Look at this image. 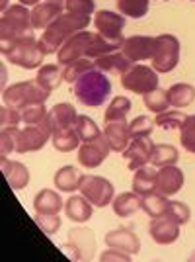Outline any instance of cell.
Segmentation results:
<instances>
[{"label":"cell","instance_id":"cell-48","mask_svg":"<svg viewBox=\"0 0 195 262\" xmlns=\"http://www.w3.org/2000/svg\"><path fill=\"white\" fill-rule=\"evenodd\" d=\"M100 262H133L131 254L123 251H115V249H108L100 254Z\"/></svg>","mask_w":195,"mask_h":262},{"label":"cell","instance_id":"cell-40","mask_svg":"<svg viewBox=\"0 0 195 262\" xmlns=\"http://www.w3.org/2000/svg\"><path fill=\"white\" fill-rule=\"evenodd\" d=\"M154 125H156V123H154L149 116H137V118L129 123L131 139H137V137H151Z\"/></svg>","mask_w":195,"mask_h":262},{"label":"cell","instance_id":"cell-31","mask_svg":"<svg viewBox=\"0 0 195 262\" xmlns=\"http://www.w3.org/2000/svg\"><path fill=\"white\" fill-rule=\"evenodd\" d=\"M180 161V153L174 145H154L151 155V164L156 168H164V166H172Z\"/></svg>","mask_w":195,"mask_h":262},{"label":"cell","instance_id":"cell-47","mask_svg":"<svg viewBox=\"0 0 195 262\" xmlns=\"http://www.w3.org/2000/svg\"><path fill=\"white\" fill-rule=\"evenodd\" d=\"M22 121V112L16 108H10V106H2V112H0V125L2 129L4 127H18Z\"/></svg>","mask_w":195,"mask_h":262},{"label":"cell","instance_id":"cell-5","mask_svg":"<svg viewBox=\"0 0 195 262\" xmlns=\"http://www.w3.org/2000/svg\"><path fill=\"white\" fill-rule=\"evenodd\" d=\"M49 94L51 92L39 86L33 78V80H23V82H16L12 86L4 88L2 102H4V106H10V108L22 112L23 108L33 106V104H45Z\"/></svg>","mask_w":195,"mask_h":262},{"label":"cell","instance_id":"cell-38","mask_svg":"<svg viewBox=\"0 0 195 262\" xmlns=\"http://www.w3.org/2000/svg\"><path fill=\"white\" fill-rule=\"evenodd\" d=\"M115 4L121 14L129 18H142L149 12V0H117Z\"/></svg>","mask_w":195,"mask_h":262},{"label":"cell","instance_id":"cell-41","mask_svg":"<svg viewBox=\"0 0 195 262\" xmlns=\"http://www.w3.org/2000/svg\"><path fill=\"white\" fill-rule=\"evenodd\" d=\"M166 215L172 219V221H176L178 225H185L191 219V209L187 208V204H184V202L172 200V202H168Z\"/></svg>","mask_w":195,"mask_h":262},{"label":"cell","instance_id":"cell-23","mask_svg":"<svg viewBox=\"0 0 195 262\" xmlns=\"http://www.w3.org/2000/svg\"><path fill=\"white\" fill-rule=\"evenodd\" d=\"M65 213L66 217L75 221V223H86L94 213V206L82 194L80 196H70L65 204Z\"/></svg>","mask_w":195,"mask_h":262},{"label":"cell","instance_id":"cell-35","mask_svg":"<svg viewBox=\"0 0 195 262\" xmlns=\"http://www.w3.org/2000/svg\"><path fill=\"white\" fill-rule=\"evenodd\" d=\"M131 112V100L127 96H115L109 102L108 110L104 114V121H123L127 118V114Z\"/></svg>","mask_w":195,"mask_h":262},{"label":"cell","instance_id":"cell-13","mask_svg":"<svg viewBox=\"0 0 195 262\" xmlns=\"http://www.w3.org/2000/svg\"><path fill=\"white\" fill-rule=\"evenodd\" d=\"M92 35H94V33L86 32V30L75 33V35L59 49V53H57L59 65H68V63H75L78 59L86 57L88 47L92 43Z\"/></svg>","mask_w":195,"mask_h":262},{"label":"cell","instance_id":"cell-30","mask_svg":"<svg viewBox=\"0 0 195 262\" xmlns=\"http://www.w3.org/2000/svg\"><path fill=\"white\" fill-rule=\"evenodd\" d=\"M80 178H82V174L75 166H63L55 172L53 182L57 186V190H61V192H75L80 186Z\"/></svg>","mask_w":195,"mask_h":262},{"label":"cell","instance_id":"cell-33","mask_svg":"<svg viewBox=\"0 0 195 262\" xmlns=\"http://www.w3.org/2000/svg\"><path fill=\"white\" fill-rule=\"evenodd\" d=\"M63 80H65V78H63V71H59L57 65L39 67L37 77H35V82L41 88H45V90H49V92H53L55 88H59V84H61Z\"/></svg>","mask_w":195,"mask_h":262},{"label":"cell","instance_id":"cell-42","mask_svg":"<svg viewBox=\"0 0 195 262\" xmlns=\"http://www.w3.org/2000/svg\"><path fill=\"white\" fill-rule=\"evenodd\" d=\"M184 120H185V116L182 112H178V110H170V112H168V110H166V112L156 116L154 123L168 131V129H176V127H182Z\"/></svg>","mask_w":195,"mask_h":262},{"label":"cell","instance_id":"cell-16","mask_svg":"<svg viewBox=\"0 0 195 262\" xmlns=\"http://www.w3.org/2000/svg\"><path fill=\"white\" fill-rule=\"evenodd\" d=\"M63 10H65V0H45V2L35 4L32 10L33 30H45L61 14H65Z\"/></svg>","mask_w":195,"mask_h":262},{"label":"cell","instance_id":"cell-10","mask_svg":"<svg viewBox=\"0 0 195 262\" xmlns=\"http://www.w3.org/2000/svg\"><path fill=\"white\" fill-rule=\"evenodd\" d=\"M121 86L135 94H149L158 88V73L147 65H131L121 75Z\"/></svg>","mask_w":195,"mask_h":262},{"label":"cell","instance_id":"cell-27","mask_svg":"<svg viewBox=\"0 0 195 262\" xmlns=\"http://www.w3.org/2000/svg\"><path fill=\"white\" fill-rule=\"evenodd\" d=\"M111 208L117 217H131L137 209H141V196L137 192H123L111 202Z\"/></svg>","mask_w":195,"mask_h":262},{"label":"cell","instance_id":"cell-14","mask_svg":"<svg viewBox=\"0 0 195 262\" xmlns=\"http://www.w3.org/2000/svg\"><path fill=\"white\" fill-rule=\"evenodd\" d=\"M152 147H154V145H152L151 137H137V139H131L129 147L123 151V159L127 161V166H129L133 172L151 163Z\"/></svg>","mask_w":195,"mask_h":262},{"label":"cell","instance_id":"cell-12","mask_svg":"<svg viewBox=\"0 0 195 262\" xmlns=\"http://www.w3.org/2000/svg\"><path fill=\"white\" fill-rule=\"evenodd\" d=\"M94 28L98 30V33H102L104 37H108L111 41H119L123 43V28H125V18L123 14L111 10H98L94 14Z\"/></svg>","mask_w":195,"mask_h":262},{"label":"cell","instance_id":"cell-20","mask_svg":"<svg viewBox=\"0 0 195 262\" xmlns=\"http://www.w3.org/2000/svg\"><path fill=\"white\" fill-rule=\"evenodd\" d=\"M104 135L108 137L111 153H123L131 143V133H129V123L123 121H109L106 123V131Z\"/></svg>","mask_w":195,"mask_h":262},{"label":"cell","instance_id":"cell-9","mask_svg":"<svg viewBox=\"0 0 195 262\" xmlns=\"http://www.w3.org/2000/svg\"><path fill=\"white\" fill-rule=\"evenodd\" d=\"M53 137V123L51 118L47 116L43 121L35 123V125H26L23 129L18 131V145H16V153H33L43 149L47 141Z\"/></svg>","mask_w":195,"mask_h":262},{"label":"cell","instance_id":"cell-3","mask_svg":"<svg viewBox=\"0 0 195 262\" xmlns=\"http://www.w3.org/2000/svg\"><path fill=\"white\" fill-rule=\"evenodd\" d=\"M2 53L4 57L10 61L12 65H18L22 69H39L43 67V49L39 41L33 37L32 33L30 35H23V37H18L16 41H12L10 45L2 47Z\"/></svg>","mask_w":195,"mask_h":262},{"label":"cell","instance_id":"cell-36","mask_svg":"<svg viewBox=\"0 0 195 262\" xmlns=\"http://www.w3.org/2000/svg\"><path fill=\"white\" fill-rule=\"evenodd\" d=\"M75 129L82 143L90 141V139H96L98 135H102V131H100V127H98V123L92 120V118H88V116H78Z\"/></svg>","mask_w":195,"mask_h":262},{"label":"cell","instance_id":"cell-24","mask_svg":"<svg viewBox=\"0 0 195 262\" xmlns=\"http://www.w3.org/2000/svg\"><path fill=\"white\" fill-rule=\"evenodd\" d=\"M49 118L53 123V129H65V127H75L78 114L72 104L68 102H61L49 110Z\"/></svg>","mask_w":195,"mask_h":262},{"label":"cell","instance_id":"cell-37","mask_svg":"<svg viewBox=\"0 0 195 262\" xmlns=\"http://www.w3.org/2000/svg\"><path fill=\"white\" fill-rule=\"evenodd\" d=\"M144 106L151 110V112H156V114H162L168 110L170 106V100H168V90H162V88H156L149 94H144Z\"/></svg>","mask_w":195,"mask_h":262},{"label":"cell","instance_id":"cell-4","mask_svg":"<svg viewBox=\"0 0 195 262\" xmlns=\"http://www.w3.org/2000/svg\"><path fill=\"white\" fill-rule=\"evenodd\" d=\"M33 30L32 12L23 4H14L2 12V22H0V32H2V47L10 45L18 37L30 35Z\"/></svg>","mask_w":195,"mask_h":262},{"label":"cell","instance_id":"cell-26","mask_svg":"<svg viewBox=\"0 0 195 262\" xmlns=\"http://www.w3.org/2000/svg\"><path fill=\"white\" fill-rule=\"evenodd\" d=\"M133 192H137L139 196H151L156 192V170L142 166L139 170H135L133 176Z\"/></svg>","mask_w":195,"mask_h":262},{"label":"cell","instance_id":"cell-8","mask_svg":"<svg viewBox=\"0 0 195 262\" xmlns=\"http://www.w3.org/2000/svg\"><path fill=\"white\" fill-rule=\"evenodd\" d=\"M78 190L94 208H106L115 200V188L104 176L82 174Z\"/></svg>","mask_w":195,"mask_h":262},{"label":"cell","instance_id":"cell-50","mask_svg":"<svg viewBox=\"0 0 195 262\" xmlns=\"http://www.w3.org/2000/svg\"><path fill=\"white\" fill-rule=\"evenodd\" d=\"M187 262H195V251L191 252V256H189V258H187Z\"/></svg>","mask_w":195,"mask_h":262},{"label":"cell","instance_id":"cell-1","mask_svg":"<svg viewBox=\"0 0 195 262\" xmlns=\"http://www.w3.org/2000/svg\"><path fill=\"white\" fill-rule=\"evenodd\" d=\"M90 24V16H82V14H72V12H65L61 14L53 24H49L45 28L43 35L39 37V45L43 49L45 55L59 53V49L75 35V33L86 30Z\"/></svg>","mask_w":195,"mask_h":262},{"label":"cell","instance_id":"cell-39","mask_svg":"<svg viewBox=\"0 0 195 262\" xmlns=\"http://www.w3.org/2000/svg\"><path fill=\"white\" fill-rule=\"evenodd\" d=\"M180 141L187 153L195 155V116H185L180 127Z\"/></svg>","mask_w":195,"mask_h":262},{"label":"cell","instance_id":"cell-45","mask_svg":"<svg viewBox=\"0 0 195 262\" xmlns=\"http://www.w3.org/2000/svg\"><path fill=\"white\" fill-rule=\"evenodd\" d=\"M35 223L39 225V229L47 233V235H55L61 229V217L59 215H43V213H35L33 215Z\"/></svg>","mask_w":195,"mask_h":262},{"label":"cell","instance_id":"cell-18","mask_svg":"<svg viewBox=\"0 0 195 262\" xmlns=\"http://www.w3.org/2000/svg\"><path fill=\"white\" fill-rule=\"evenodd\" d=\"M121 51H123V55L129 59L131 63L152 59V53H154V37H149V35H133V37H127L123 41Z\"/></svg>","mask_w":195,"mask_h":262},{"label":"cell","instance_id":"cell-6","mask_svg":"<svg viewBox=\"0 0 195 262\" xmlns=\"http://www.w3.org/2000/svg\"><path fill=\"white\" fill-rule=\"evenodd\" d=\"M152 69L156 73H172L180 61V41L176 35L162 33L154 37V53H152Z\"/></svg>","mask_w":195,"mask_h":262},{"label":"cell","instance_id":"cell-49","mask_svg":"<svg viewBox=\"0 0 195 262\" xmlns=\"http://www.w3.org/2000/svg\"><path fill=\"white\" fill-rule=\"evenodd\" d=\"M20 4H23V6H35V4H39V0H20Z\"/></svg>","mask_w":195,"mask_h":262},{"label":"cell","instance_id":"cell-43","mask_svg":"<svg viewBox=\"0 0 195 262\" xmlns=\"http://www.w3.org/2000/svg\"><path fill=\"white\" fill-rule=\"evenodd\" d=\"M47 116H49V110L45 108V104H33L22 110V121L26 125H35L43 121Z\"/></svg>","mask_w":195,"mask_h":262},{"label":"cell","instance_id":"cell-44","mask_svg":"<svg viewBox=\"0 0 195 262\" xmlns=\"http://www.w3.org/2000/svg\"><path fill=\"white\" fill-rule=\"evenodd\" d=\"M18 127H4L0 133V147H2V159H6L12 151H16L18 145Z\"/></svg>","mask_w":195,"mask_h":262},{"label":"cell","instance_id":"cell-32","mask_svg":"<svg viewBox=\"0 0 195 262\" xmlns=\"http://www.w3.org/2000/svg\"><path fill=\"white\" fill-rule=\"evenodd\" d=\"M168 202H170V200H168L166 196L158 194V192H154V194H151V196H142L141 198V209L151 219L162 217V215H166Z\"/></svg>","mask_w":195,"mask_h":262},{"label":"cell","instance_id":"cell-11","mask_svg":"<svg viewBox=\"0 0 195 262\" xmlns=\"http://www.w3.org/2000/svg\"><path fill=\"white\" fill-rule=\"evenodd\" d=\"M109 153H111V147H109L108 137L102 133L96 139H90L78 147V163L84 168H98L108 159Z\"/></svg>","mask_w":195,"mask_h":262},{"label":"cell","instance_id":"cell-19","mask_svg":"<svg viewBox=\"0 0 195 262\" xmlns=\"http://www.w3.org/2000/svg\"><path fill=\"white\" fill-rule=\"evenodd\" d=\"M180 227L182 225H178L168 215H162V217L152 219L149 225V233L156 245H172L180 239Z\"/></svg>","mask_w":195,"mask_h":262},{"label":"cell","instance_id":"cell-25","mask_svg":"<svg viewBox=\"0 0 195 262\" xmlns=\"http://www.w3.org/2000/svg\"><path fill=\"white\" fill-rule=\"evenodd\" d=\"M94 63H96V69H100L102 73H117V75H123L133 65L129 59L123 55L121 49L119 51H113V53L104 55V57H98Z\"/></svg>","mask_w":195,"mask_h":262},{"label":"cell","instance_id":"cell-21","mask_svg":"<svg viewBox=\"0 0 195 262\" xmlns=\"http://www.w3.org/2000/svg\"><path fill=\"white\" fill-rule=\"evenodd\" d=\"M33 208L35 213H43V215H59V211L65 208L63 198L59 196V192L43 188L37 192V196L33 198Z\"/></svg>","mask_w":195,"mask_h":262},{"label":"cell","instance_id":"cell-2","mask_svg":"<svg viewBox=\"0 0 195 262\" xmlns=\"http://www.w3.org/2000/svg\"><path fill=\"white\" fill-rule=\"evenodd\" d=\"M72 92L82 106L98 108L111 94V82L106 77V73H102L100 69H94V71L86 73L80 80H76L72 84Z\"/></svg>","mask_w":195,"mask_h":262},{"label":"cell","instance_id":"cell-46","mask_svg":"<svg viewBox=\"0 0 195 262\" xmlns=\"http://www.w3.org/2000/svg\"><path fill=\"white\" fill-rule=\"evenodd\" d=\"M66 12L72 14H82V16H92L96 10V2L94 0H65Z\"/></svg>","mask_w":195,"mask_h":262},{"label":"cell","instance_id":"cell-15","mask_svg":"<svg viewBox=\"0 0 195 262\" xmlns=\"http://www.w3.org/2000/svg\"><path fill=\"white\" fill-rule=\"evenodd\" d=\"M184 182H185L184 170L178 168L176 164L158 168V172H156V192L166 198L178 194L184 188Z\"/></svg>","mask_w":195,"mask_h":262},{"label":"cell","instance_id":"cell-22","mask_svg":"<svg viewBox=\"0 0 195 262\" xmlns=\"http://www.w3.org/2000/svg\"><path fill=\"white\" fill-rule=\"evenodd\" d=\"M2 174L6 176L12 190H23L30 184V170L26 164L18 163V161L2 159Z\"/></svg>","mask_w":195,"mask_h":262},{"label":"cell","instance_id":"cell-34","mask_svg":"<svg viewBox=\"0 0 195 262\" xmlns=\"http://www.w3.org/2000/svg\"><path fill=\"white\" fill-rule=\"evenodd\" d=\"M94 69H96L94 59L82 57V59H78V61H75V63H68V65H65V69H63V78H65L66 82L75 84L76 80H80V78L84 77L86 73L94 71Z\"/></svg>","mask_w":195,"mask_h":262},{"label":"cell","instance_id":"cell-29","mask_svg":"<svg viewBox=\"0 0 195 262\" xmlns=\"http://www.w3.org/2000/svg\"><path fill=\"white\" fill-rule=\"evenodd\" d=\"M168 100L172 108H187L189 104H193L195 88L187 82H178L168 88Z\"/></svg>","mask_w":195,"mask_h":262},{"label":"cell","instance_id":"cell-28","mask_svg":"<svg viewBox=\"0 0 195 262\" xmlns=\"http://www.w3.org/2000/svg\"><path fill=\"white\" fill-rule=\"evenodd\" d=\"M51 141H53V147L59 151V153H70V151L78 149V145L82 143L75 127L53 129V137H51Z\"/></svg>","mask_w":195,"mask_h":262},{"label":"cell","instance_id":"cell-7","mask_svg":"<svg viewBox=\"0 0 195 262\" xmlns=\"http://www.w3.org/2000/svg\"><path fill=\"white\" fill-rule=\"evenodd\" d=\"M66 256L75 262H90L96 252V239L88 227H72L68 231V239L61 247Z\"/></svg>","mask_w":195,"mask_h":262},{"label":"cell","instance_id":"cell-17","mask_svg":"<svg viewBox=\"0 0 195 262\" xmlns=\"http://www.w3.org/2000/svg\"><path fill=\"white\" fill-rule=\"evenodd\" d=\"M106 247L108 249H115V251H123L127 254H139L141 251V239L127 227L121 229H113L106 233Z\"/></svg>","mask_w":195,"mask_h":262}]
</instances>
